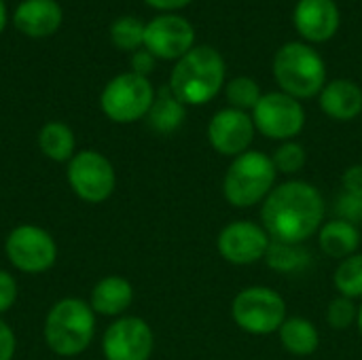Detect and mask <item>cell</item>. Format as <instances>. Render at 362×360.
<instances>
[{
    "label": "cell",
    "instance_id": "obj_1",
    "mask_svg": "<svg viewBox=\"0 0 362 360\" xmlns=\"http://www.w3.org/2000/svg\"><path fill=\"white\" fill-rule=\"evenodd\" d=\"M327 221L322 191L301 178H291L267 195L261 204V225L274 242L305 244Z\"/></svg>",
    "mask_w": 362,
    "mask_h": 360
},
{
    "label": "cell",
    "instance_id": "obj_2",
    "mask_svg": "<svg viewBox=\"0 0 362 360\" xmlns=\"http://www.w3.org/2000/svg\"><path fill=\"white\" fill-rule=\"evenodd\" d=\"M227 66L210 45H195L172 68L170 91L185 106H204L225 89Z\"/></svg>",
    "mask_w": 362,
    "mask_h": 360
},
{
    "label": "cell",
    "instance_id": "obj_3",
    "mask_svg": "<svg viewBox=\"0 0 362 360\" xmlns=\"http://www.w3.org/2000/svg\"><path fill=\"white\" fill-rule=\"evenodd\" d=\"M272 72L278 83V91L293 95L299 102L320 95L327 85V64L322 55L301 40L284 42L276 51Z\"/></svg>",
    "mask_w": 362,
    "mask_h": 360
},
{
    "label": "cell",
    "instance_id": "obj_4",
    "mask_svg": "<svg viewBox=\"0 0 362 360\" xmlns=\"http://www.w3.org/2000/svg\"><path fill=\"white\" fill-rule=\"evenodd\" d=\"M278 185L274 161L263 151H246L231 159L223 176V197L238 210L261 206Z\"/></svg>",
    "mask_w": 362,
    "mask_h": 360
},
{
    "label": "cell",
    "instance_id": "obj_5",
    "mask_svg": "<svg viewBox=\"0 0 362 360\" xmlns=\"http://www.w3.org/2000/svg\"><path fill=\"white\" fill-rule=\"evenodd\" d=\"M95 335V312L89 303L68 297L57 301L45 320V342L57 356H76Z\"/></svg>",
    "mask_w": 362,
    "mask_h": 360
},
{
    "label": "cell",
    "instance_id": "obj_6",
    "mask_svg": "<svg viewBox=\"0 0 362 360\" xmlns=\"http://www.w3.org/2000/svg\"><path fill=\"white\" fill-rule=\"evenodd\" d=\"M231 318L248 335H274L288 318L286 301L272 286H246L231 301Z\"/></svg>",
    "mask_w": 362,
    "mask_h": 360
},
{
    "label": "cell",
    "instance_id": "obj_7",
    "mask_svg": "<svg viewBox=\"0 0 362 360\" xmlns=\"http://www.w3.org/2000/svg\"><path fill=\"white\" fill-rule=\"evenodd\" d=\"M155 95L157 93L146 76L136 72H123L104 87L100 95V106L110 121L134 123L148 115Z\"/></svg>",
    "mask_w": 362,
    "mask_h": 360
},
{
    "label": "cell",
    "instance_id": "obj_8",
    "mask_svg": "<svg viewBox=\"0 0 362 360\" xmlns=\"http://www.w3.org/2000/svg\"><path fill=\"white\" fill-rule=\"evenodd\" d=\"M250 117L257 134L276 142L295 140L305 127L303 104L282 91L263 93L259 104L252 108Z\"/></svg>",
    "mask_w": 362,
    "mask_h": 360
},
{
    "label": "cell",
    "instance_id": "obj_9",
    "mask_svg": "<svg viewBox=\"0 0 362 360\" xmlns=\"http://www.w3.org/2000/svg\"><path fill=\"white\" fill-rule=\"evenodd\" d=\"M68 182L87 204L106 202L115 187L117 174L112 163L98 151H81L68 161Z\"/></svg>",
    "mask_w": 362,
    "mask_h": 360
},
{
    "label": "cell",
    "instance_id": "obj_10",
    "mask_svg": "<svg viewBox=\"0 0 362 360\" xmlns=\"http://www.w3.org/2000/svg\"><path fill=\"white\" fill-rule=\"evenodd\" d=\"M4 252L11 265L23 274H42L57 259V246L51 233L36 225L15 227L6 238Z\"/></svg>",
    "mask_w": 362,
    "mask_h": 360
},
{
    "label": "cell",
    "instance_id": "obj_11",
    "mask_svg": "<svg viewBox=\"0 0 362 360\" xmlns=\"http://www.w3.org/2000/svg\"><path fill=\"white\" fill-rule=\"evenodd\" d=\"M269 244L272 238L265 231V227L248 219L227 223L216 238V250L221 259L238 267H246L263 261Z\"/></svg>",
    "mask_w": 362,
    "mask_h": 360
},
{
    "label": "cell",
    "instance_id": "obj_12",
    "mask_svg": "<svg viewBox=\"0 0 362 360\" xmlns=\"http://www.w3.org/2000/svg\"><path fill=\"white\" fill-rule=\"evenodd\" d=\"M153 348V329L138 316H123L115 320L102 337V352L106 360H148Z\"/></svg>",
    "mask_w": 362,
    "mask_h": 360
},
{
    "label": "cell",
    "instance_id": "obj_13",
    "mask_svg": "<svg viewBox=\"0 0 362 360\" xmlns=\"http://www.w3.org/2000/svg\"><path fill=\"white\" fill-rule=\"evenodd\" d=\"M195 47V30L182 15L165 13L144 28V49L157 59H180Z\"/></svg>",
    "mask_w": 362,
    "mask_h": 360
},
{
    "label": "cell",
    "instance_id": "obj_14",
    "mask_svg": "<svg viewBox=\"0 0 362 360\" xmlns=\"http://www.w3.org/2000/svg\"><path fill=\"white\" fill-rule=\"evenodd\" d=\"M208 142L210 146L229 159H235L250 151V144L257 136L250 112L238 108H221L208 123Z\"/></svg>",
    "mask_w": 362,
    "mask_h": 360
},
{
    "label": "cell",
    "instance_id": "obj_15",
    "mask_svg": "<svg viewBox=\"0 0 362 360\" xmlns=\"http://www.w3.org/2000/svg\"><path fill=\"white\" fill-rule=\"evenodd\" d=\"M339 6L335 0H299L293 11V23L305 42H327L339 30Z\"/></svg>",
    "mask_w": 362,
    "mask_h": 360
},
{
    "label": "cell",
    "instance_id": "obj_16",
    "mask_svg": "<svg viewBox=\"0 0 362 360\" xmlns=\"http://www.w3.org/2000/svg\"><path fill=\"white\" fill-rule=\"evenodd\" d=\"M320 110L333 121H354L362 112V89L350 79L327 81L318 95Z\"/></svg>",
    "mask_w": 362,
    "mask_h": 360
},
{
    "label": "cell",
    "instance_id": "obj_17",
    "mask_svg": "<svg viewBox=\"0 0 362 360\" xmlns=\"http://www.w3.org/2000/svg\"><path fill=\"white\" fill-rule=\"evenodd\" d=\"M62 8L55 0H23L15 11V28L32 38L51 36L62 25Z\"/></svg>",
    "mask_w": 362,
    "mask_h": 360
},
{
    "label": "cell",
    "instance_id": "obj_18",
    "mask_svg": "<svg viewBox=\"0 0 362 360\" xmlns=\"http://www.w3.org/2000/svg\"><path fill=\"white\" fill-rule=\"evenodd\" d=\"M316 238H318V248L322 250V255H327L335 261H344V259L356 255L361 248L358 225L341 221V219L325 221V225L320 227Z\"/></svg>",
    "mask_w": 362,
    "mask_h": 360
},
{
    "label": "cell",
    "instance_id": "obj_19",
    "mask_svg": "<svg viewBox=\"0 0 362 360\" xmlns=\"http://www.w3.org/2000/svg\"><path fill=\"white\" fill-rule=\"evenodd\" d=\"M134 301V286L121 276L102 278L91 291V310L102 316H121Z\"/></svg>",
    "mask_w": 362,
    "mask_h": 360
},
{
    "label": "cell",
    "instance_id": "obj_20",
    "mask_svg": "<svg viewBox=\"0 0 362 360\" xmlns=\"http://www.w3.org/2000/svg\"><path fill=\"white\" fill-rule=\"evenodd\" d=\"M282 348L293 356H312L320 346V331L303 316H288L278 331Z\"/></svg>",
    "mask_w": 362,
    "mask_h": 360
},
{
    "label": "cell",
    "instance_id": "obj_21",
    "mask_svg": "<svg viewBox=\"0 0 362 360\" xmlns=\"http://www.w3.org/2000/svg\"><path fill=\"white\" fill-rule=\"evenodd\" d=\"M185 117H187V106L170 91V87H163L155 95V102L146 115L148 125L159 134L176 132L185 123Z\"/></svg>",
    "mask_w": 362,
    "mask_h": 360
},
{
    "label": "cell",
    "instance_id": "obj_22",
    "mask_svg": "<svg viewBox=\"0 0 362 360\" xmlns=\"http://www.w3.org/2000/svg\"><path fill=\"white\" fill-rule=\"evenodd\" d=\"M263 261L274 272L291 276V274L305 272L312 263V255L303 248V244H286V242H274L272 240Z\"/></svg>",
    "mask_w": 362,
    "mask_h": 360
},
{
    "label": "cell",
    "instance_id": "obj_23",
    "mask_svg": "<svg viewBox=\"0 0 362 360\" xmlns=\"http://www.w3.org/2000/svg\"><path fill=\"white\" fill-rule=\"evenodd\" d=\"M74 134L66 123L59 121H51L47 125H42L40 134H38V146L42 151L45 157H49L51 161H70L76 153H74Z\"/></svg>",
    "mask_w": 362,
    "mask_h": 360
},
{
    "label": "cell",
    "instance_id": "obj_24",
    "mask_svg": "<svg viewBox=\"0 0 362 360\" xmlns=\"http://www.w3.org/2000/svg\"><path fill=\"white\" fill-rule=\"evenodd\" d=\"M333 284L341 297L348 299H362V252L339 261L335 274H333Z\"/></svg>",
    "mask_w": 362,
    "mask_h": 360
},
{
    "label": "cell",
    "instance_id": "obj_25",
    "mask_svg": "<svg viewBox=\"0 0 362 360\" xmlns=\"http://www.w3.org/2000/svg\"><path fill=\"white\" fill-rule=\"evenodd\" d=\"M261 95V87L252 76H235L229 83H225V98L229 102V108L252 112Z\"/></svg>",
    "mask_w": 362,
    "mask_h": 360
},
{
    "label": "cell",
    "instance_id": "obj_26",
    "mask_svg": "<svg viewBox=\"0 0 362 360\" xmlns=\"http://www.w3.org/2000/svg\"><path fill=\"white\" fill-rule=\"evenodd\" d=\"M269 157L274 161L276 172L282 174V176H297L305 168V163H308V151L297 140L278 142L276 151Z\"/></svg>",
    "mask_w": 362,
    "mask_h": 360
},
{
    "label": "cell",
    "instance_id": "obj_27",
    "mask_svg": "<svg viewBox=\"0 0 362 360\" xmlns=\"http://www.w3.org/2000/svg\"><path fill=\"white\" fill-rule=\"evenodd\" d=\"M144 28L146 23L136 17H119L110 25V38L123 51H138L140 47H144Z\"/></svg>",
    "mask_w": 362,
    "mask_h": 360
},
{
    "label": "cell",
    "instance_id": "obj_28",
    "mask_svg": "<svg viewBox=\"0 0 362 360\" xmlns=\"http://www.w3.org/2000/svg\"><path fill=\"white\" fill-rule=\"evenodd\" d=\"M356 318H358V306L354 299L339 295L327 306V323L335 331H348L350 327H356Z\"/></svg>",
    "mask_w": 362,
    "mask_h": 360
},
{
    "label": "cell",
    "instance_id": "obj_29",
    "mask_svg": "<svg viewBox=\"0 0 362 360\" xmlns=\"http://www.w3.org/2000/svg\"><path fill=\"white\" fill-rule=\"evenodd\" d=\"M333 212H335V219L358 225V223H362V197L352 195V193H341L335 199Z\"/></svg>",
    "mask_w": 362,
    "mask_h": 360
},
{
    "label": "cell",
    "instance_id": "obj_30",
    "mask_svg": "<svg viewBox=\"0 0 362 360\" xmlns=\"http://www.w3.org/2000/svg\"><path fill=\"white\" fill-rule=\"evenodd\" d=\"M15 299H17V282L8 272L0 269V314L8 312Z\"/></svg>",
    "mask_w": 362,
    "mask_h": 360
},
{
    "label": "cell",
    "instance_id": "obj_31",
    "mask_svg": "<svg viewBox=\"0 0 362 360\" xmlns=\"http://www.w3.org/2000/svg\"><path fill=\"white\" fill-rule=\"evenodd\" d=\"M341 187H344V193H352V195L362 197V163L350 166L341 174Z\"/></svg>",
    "mask_w": 362,
    "mask_h": 360
},
{
    "label": "cell",
    "instance_id": "obj_32",
    "mask_svg": "<svg viewBox=\"0 0 362 360\" xmlns=\"http://www.w3.org/2000/svg\"><path fill=\"white\" fill-rule=\"evenodd\" d=\"M13 356H15V333L4 320H0V360H13Z\"/></svg>",
    "mask_w": 362,
    "mask_h": 360
},
{
    "label": "cell",
    "instance_id": "obj_33",
    "mask_svg": "<svg viewBox=\"0 0 362 360\" xmlns=\"http://www.w3.org/2000/svg\"><path fill=\"white\" fill-rule=\"evenodd\" d=\"M153 68H155V57L146 49L134 53V57H132V72L146 76L148 72H153Z\"/></svg>",
    "mask_w": 362,
    "mask_h": 360
},
{
    "label": "cell",
    "instance_id": "obj_34",
    "mask_svg": "<svg viewBox=\"0 0 362 360\" xmlns=\"http://www.w3.org/2000/svg\"><path fill=\"white\" fill-rule=\"evenodd\" d=\"M144 2L157 11H178V8H185L187 4H191L193 0H144Z\"/></svg>",
    "mask_w": 362,
    "mask_h": 360
},
{
    "label": "cell",
    "instance_id": "obj_35",
    "mask_svg": "<svg viewBox=\"0 0 362 360\" xmlns=\"http://www.w3.org/2000/svg\"><path fill=\"white\" fill-rule=\"evenodd\" d=\"M4 25H6V6H4V2L0 0V32L4 30Z\"/></svg>",
    "mask_w": 362,
    "mask_h": 360
},
{
    "label": "cell",
    "instance_id": "obj_36",
    "mask_svg": "<svg viewBox=\"0 0 362 360\" xmlns=\"http://www.w3.org/2000/svg\"><path fill=\"white\" fill-rule=\"evenodd\" d=\"M356 329H358V333L362 335V303L358 306V318H356Z\"/></svg>",
    "mask_w": 362,
    "mask_h": 360
}]
</instances>
